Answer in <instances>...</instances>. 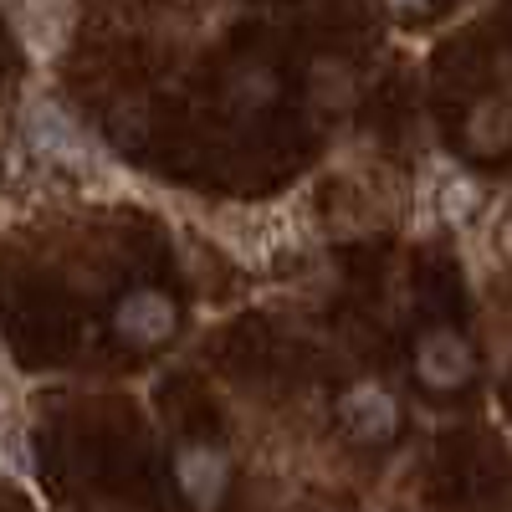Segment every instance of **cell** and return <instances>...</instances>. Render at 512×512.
Wrapping results in <instances>:
<instances>
[{
	"label": "cell",
	"instance_id": "obj_6",
	"mask_svg": "<svg viewBox=\"0 0 512 512\" xmlns=\"http://www.w3.org/2000/svg\"><path fill=\"white\" fill-rule=\"evenodd\" d=\"M466 144H472L482 159H492V154H507L512 149V108L507 103H482L472 118H466Z\"/></svg>",
	"mask_w": 512,
	"mask_h": 512
},
{
	"label": "cell",
	"instance_id": "obj_4",
	"mask_svg": "<svg viewBox=\"0 0 512 512\" xmlns=\"http://www.w3.org/2000/svg\"><path fill=\"white\" fill-rule=\"evenodd\" d=\"M175 482L190 497V507L210 512L231 487V456L210 441H185L175 446Z\"/></svg>",
	"mask_w": 512,
	"mask_h": 512
},
{
	"label": "cell",
	"instance_id": "obj_3",
	"mask_svg": "<svg viewBox=\"0 0 512 512\" xmlns=\"http://www.w3.org/2000/svg\"><path fill=\"white\" fill-rule=\"evenodd\" d=\"M338 420H344L349 441L359 446H390L400 436V400L384 390L379 379H354L344 395H338Z\"/></svg>",
	"mask_w": 512,
	"mask_h": 512
},
{
	"label": "cell",
	"instance_id": "obj_7",
	"mask_svg": "<svg viewBox=\"0 0 512 512\" xmlns=\"http://www.w3.org/2000/svg\"><path fill=\"white\" fill-rule=\"evenodd\" d=\"M313 98L323 113H344L354 103V72L344 57H318L313 62Z\"/></svg>",
	"mask_w": 512,
	"mask_h": 512
},
{
	"label": "cell",
	"instance_id": "obj_1",
	"mask_svg": "<svg viewBox=\"0 0 512 512\" xmlns=\"http://www.w3.org/2000/svg\"><path fill=\"white\" fill-rule=\"evenodd\" d=\"M410 374L420 379V390L431 395H456L472 384L477 374V349L472 338L451 323H431L415 333V349H410Z\"/></svg>",
	"mask_w": 512,
	"mask_h": 512
},
{
	"label": "cell",
	"instance_id": "obj_2",
	"mask_svg": "<svg viewBox=\"0 0 512 512\" xmlns=\"http://www.w3.org/2000/svg\"><path fill=\"white\" fill-rule=\"evenodd\" d=\"M113 333L123 338L128 349H164L169 338L180 333V303L164 287H128L113 303Z\"/></svg>",
	"mask_w": 512,
	"mask_h": 512
},
{
	"label": "cell",
	"instance_id": "obj_5",
	"mask_svg": "<svg viewBox=\"0 0 512 512\" xmlns=\"http://www.w3.org/2000/svg\"><path fill=\"white\" fill-rule=\"evenodd\" d=\"M277 93H282V82H277V72H272L262 57L236 62L231 77H226V103H231L236 113H262V108L277 103Z\"/></svg>",
	"mask_w": 512,
	"mask_h": 512
}]
</instances>
